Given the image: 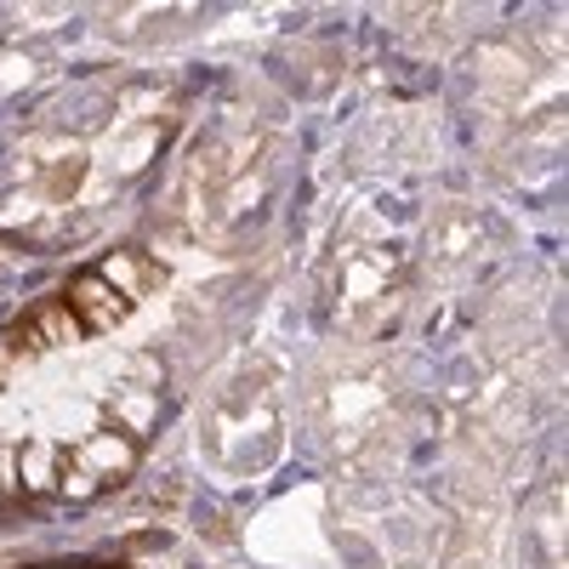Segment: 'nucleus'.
I'll return each mask as SVG.
<instances>
[{"mask_svg": "<svg viewBox=\"0 0 569 569\" xmlns=\"http://www.w3.org/2000/svg\"><path fill=\"white\" fill-rule=\"evenodd\" d=\"M126 467H131V439L103 433V439L86 445V472H91V479H98V472H126Z\"/></svg>", "mask_w": 569, "mask_h": 569, "instance_id": "f03ea898", "label": "nucleus"}, {"mask_svg": "<svg viewBox=\"0 0 569 569\" xmlns=\"http://www.w3.org/2000/svg\"><path fill=\"white\" fill-rule=\"evenodd\" d=\"M23 479H29L34 490H46V485H52V450H46V445L23 456Z\"/></svg>", "mask_w": 569, "mask_h": 569, "instance_id": "39448f33", "label": "nucleus"}, {"mask_svg": "<svg viewBox=\"0 0 569 569\" xmlns=\"http://www.w3.org/2000/svg\"><path fill=\"white\" fill-rule=\"evenodd\" d=\"M74 302L86 308V325H91V330H109V325H120V313L131 308L126 297H114V291H109V284H103L98 273H91V279H74Z\"/></svg>", "mask_w": 569, "mask_h": 569, "instance_id": "f257e3e1", "label": "nucleus"}, {"mask_svg": "<svg viewBox=\"0 0 569 569\" xmlns=\"http://www.w3.org/2000/svg\"><path fill=\"white\" fill-rule=\"evenodd\" d=\"M40 325H46V337H52V342H74L80 337V319H69L63 308H46Z\"/></svg>", "mask_w": 569, "mask_h": 569, "instance_id": "20e7f679", "label": "nucleus"}, {"mask_svg": "<svg viewBox=\"0 0 569 569\" xmlns=\"http://www.w3.org/2000/svg\"><path fill=\"white\" fill-rule=\"evenodd\" d=\"M120 416L131 421V433H149V427H154V405H149V393H126V399H120Z\"/></svg>", "mask_w": 569, "mask_h": 569, "instance_id": "7ed1b4c3", "label": "nucleus"}]
</instances>
